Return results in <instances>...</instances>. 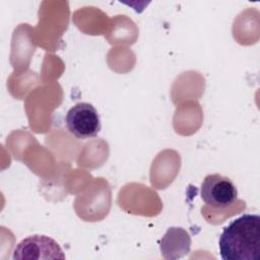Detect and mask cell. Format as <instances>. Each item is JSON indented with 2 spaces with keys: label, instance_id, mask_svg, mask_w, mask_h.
<instances>
[{
  "label": "cell",
  "instance_id": "obj_3",
  "mask_svg": "<svg viewBox=\"0 0 260 260\" xmlns=\"http://www.w3.org/2000/svg\"><path fill=\"white\" fill-rule=\"evenodd\" d=\"M13 260L65 259L59 244L50 237L34 235L20 241L13 251Z\"/></svg>",
  "mask_w": 260,
  "mask_h": 260
},
{
  "label": "cell",
  "instance_id": "obj_2",
  "mask_svg": "<svg viewBox=\"0 0 260 260\" xmlns=\"http://www.w3.org/2000/svg\"><path fill=\"white\" fill-rule=\"evenodd\" d=\"M67 129L78 139L95 137L101 130L96 109L88 103H77L66 114Z\"/></svg>",
  "mask_w": 260,
  "mask_h": 260
},
{
  "label": "cell",
  "instance_id": "obj_4",
  "mask_svg": "<svg viewBox=\"0 0 260 260\" xmlns=\"http://www.w3.org/2000/svg\"><path fill=\"white\" fill-rule=\"evenodd\" d=\"M200 196L209 206L225 208L237 200L238 190L230 178L219 174H210L203 179Z\"/></svg>",
  "mask_w": 260,
  "mask_h": 260
},
{
  "label": "cell",
  "instance_id": "obj_5",
  "mask_svg": "<svg viewBox=\"0 0 260 260\" xmlns=\"http://www.w3.org/2000/svg\"><path fill=\"white\" fill-rule=\"evenodd\" d=\"M191 239L182 228H170L160 241L161 255L166 259H178L189 253Z\"/></svg>",
  "mask_w": 260,
  "mask_h": 260
},
{
  "label": "cell",
  "instance_id": "obj_1",
  "mask_svg": "<svg viewBox=\"0 0 260 260\" xmlns=\"http://www.w3.org/2000/svg\"><path fill=\"white\" fill-rule=\"evenodd\" d=\"M222 260L260 259V216L243 214L230 222L218 241Z\"/></svg>",
  "mask_w": 260,
  "mask_h": 260
}]
</instances>
